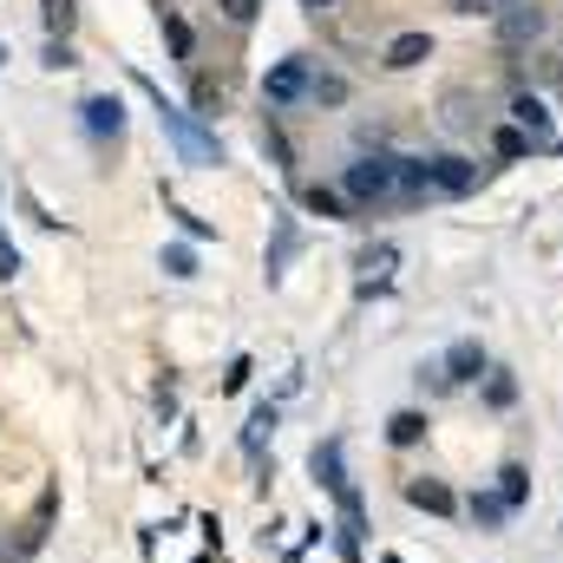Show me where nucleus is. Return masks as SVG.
Listing matches in <instances>:
<instances>
[{
	"label": "nucleus",
	"instance_id": "nucleus-29",
	"mask_svg": "<svg viewBox=\"0 0 563 563\" xmlns=\"http://www.w3.org/2000/svg\"><path fill=\"white\" fill-rule=\"evenodd\" d=\"M217 7H223V13H230V20H236V26H250V20H256V7H263V0H217Z\"/></svg>",
	"mask_w": 563,
	"mask_h": 563
},
{
	"label": "nucleus",
	"instance_id": "nucleus-11",
	"mask_svg": "<svg viewBox=\"0 0 563 563\" xmlns=\"http://www.w3.org/2000/svg\"><path fill=\"white\" fill-rule=\"evenodd\" d=\"M432 59V33H400V40H387V73H413Z\"/></svg>",
	"mask_w": 563,
	"mask_h": 563
},
{
	"label": "nucleus",
	"instance_id": "nucleus-23",
	"mask_svg": "<svg viewBox=\"0 0 563 563\" xmlns=\"http://www.w3.org/2000/svg\"><path fill=\"white\" fill-rule=\"evenodd\" d=\"M308 210L341 223V217H347V197H341V190H328V184H314V190H308Z\"/></svg>",
	"mask_w": 563,
	"mask_h": 563
},
{
	"label": "nucleus",
	"instance_id": "nucleus-5",
	"mask_svg": "<svg viewBox=\"0 0 563 563\" xmlns=\"http://www.w3.org/2000/svg\"><path fill=\"white\" fill-rule=\"evenodd\" d=\"M407 505H413V511H426V518H459V511H465V505H459V492H452L445 478H432V472L407 478Z\"/></svg>",
	"mask_w": 563,
	"mask_h": 563
},
{
	"label": "nucleus",
	"instance_id": "nucleus-26",
	"mask_svg": "<svg viewBox=\"0 0 563 563\" xmlns=\"http://www.w3.org/2000/svg\"><path fill=\"white\" fill-rule=\"evenodd\" d=\"M250 374H256V367L236 354V361H230V374H223V394H243V387H250Z\"/></svg>",
	"mask_w": 563,
	"mask_h": 563
},
{
	"label": "nucleus",
	"instance_id": "nucleus-21",
	"mask_svg": "<svg viewBox=\"0 0 563 563\" xmlns=\"http://www.w3.org/2000/svg\"><path fill=\"white\" fill-rule=\"evenodd\" d=\"M492 151H498V157H531V151H544V144L531 139V132H518V125H498V132H492Z\"/></svg>",
	"mask_w": 563,
	"mask_h": 563
},
{
	"label": "nucleus",
	"instance_id": "nucleus-30",
	"mask_svg": "<svg viewBox=\"0 0 563 563\" xmlns=\"http://www.w3.org/2000/svg\"><path fill=\"white\" fill-rule=\"evenodd\" d=\"M452 7H459V13H505L498 0H452Z\"/></svg>",
	"mask_w": 563,
	"mask_h": 563
},
{
	"label": "nucleus",
	"instance_id": "nucleus-9",
	"mask_svg": "<svg viewBox=\"0 0 563 563\" xmlns=\"http://www.w3.org/2000/svg\"><path fill=\"white\" fill-rule=\"evenodd\" d=\"M498 33H505V46H525V40H538V33H544V13H538L531 0H511V7H505V20H498Z\"/></svg>",
	"mask_w": 563,
	"mask_h": 563
},
{
	"label": "nucleus",
	"instance_id": "nucleus-18",
	"mask_svg": "<svg viewBox=\"0 0 563 563\" xmlns=\"http://www.w3.org/2000/svg\"><path fill=\"white\" fill-rule=\"evenodd\" d=\"M301 250V236H295V217H276V243H269V282H282L288 269V256Z\"/></svg>",
	"mask_w": 563,
	"mask_h": 563
},
{
	"label": "nucleus",
	"instance_id": "nucleus-28",
	"mask_svg": "<svg viewBox=\"0 0 563 563\" xmlns=\"http://www.w3.org/2000/svg\"><path fill=\"white\" fill-rule=\"evenodd\" d=\"M46 66H53V73H59V66H79V53H73L66 40H46Z\"/></svg>",
	"mask_w": 563,
	"mask_h": 563
},
{
	"label": "nucleus",
	"instance_id": "nucleus-14",
	"mask_svg": "<svg viewBox=\"0 0 563 563\" xmlns=\"http://www.w3.org/2000/svg\"><path fill=\"white\" fill-rule=\"evenodd\" d=\"M498 498H505L511 511L531 498V465H525V459H505V465H498Z\"/></svg>",
	"mask_w": 563,
	"mask_h": 563
},
{
	"label": "nucleus",
	"instance_id": "nucleus-17",
	"mask_svg": "<svg viewBox=\"0 0 563 563\" xmlns=\"http://www.w3.org/2000/svg\"><path fill=\"white\" fill-rule=\"evenodd\" d=\"M420 439H426V413H420V407H400V413L387 420V445H400V452H407V445H420Z\"/></svg>",
	"mask_w": 563,
	"mask_h": 563
},
{
	"label": "nucleus",
	"instance_id": "nucleus-31",
	"mask_svg": "<svg viewBox=\"0 0 563 563\" xmlns=\"http://www.w3.org/2000/svg\"><path fill=\"white\" fill-rule=\"evenodd\" d=\"M301 7H314V13H321V7H334V0H301Z\"/></svg>",
	"mask_w": 563,
	"mask_h": 563
},
{
	"label": "nucleus",
	"instance_id": "nucleus-10",
	"mask_svg": "<svg viewBox=\"0 0 563 563\" xmlns=\"http://www.w3.org/2000/svg\"><path fill=\"white\" fill-rule=\"evenodd\" d=\"M511 125L531 132L538 144H551V106H544L538 92H518V99H511Z\"/></svg>",
	"mask_w": 563,
	"mask_h": 563
},
{
	"label": "nucleus",
	"instance_id": "nucleus-12",
	"mask_svg": "<svg viewBox=\"0 0 563 563\" xmlns=\"http://www.w3.org/2000/svg\"><path fill=\"white\" fill-rule=\"evenodd\" d=\"M426 197H439L432 190V170H426V157H400V210H413V203H426Z\"/></svg>",
	"mask_w": 563,
	"mask_h": 563
},
{
	"label": "nucleus",
	"instance_id": "nucleus-13",
	"mask_svg": "<svg viewBox=\"0 0 563 563\" xmlns=\"http://www.w3.org/2000/svg\"><path fill=\"white\" fill-rule=\"evenodd\" d=\"M465 518H472L478 531H505V525H511V505H505L498 492H472V498H465Z\"/></svg>",
	"mask_w": 563,
	"mask_h": 563
},
{
	"label": "nucleus",
	"instance_id": "nucleus-2",
	"mask_svg": "<svg viewBox=\"0 0 563 563\" xmlns=\"http://www.w3.org/2000/svg\"><path fill=\"white\" fill-rule=\"evenodd\" d=\"M341 197L361 203V210L394 203V197H400V157H394V151H367V157H354V164L341 170Z\"/></svg>",
	"mask_w": 563,
	"mask_h": 563
},
{
	"label": "nucleus",
	"instance_id": "nucleus-32",
	"mask_svg": "<svg viewBox=\"0 0 563 563\" xmlns=\"http://www.w3.org/2000/svg\"><path fill=\"white\" fill-rule=\"evenodd\" d=\"M380 563H400V558H394V551H387V558H380Z\"/></svg>",
	"mask_w": 563,
	"mask_h": 563
},
{
	"label": "nucleus",
	"instance_id": "nucleus-20",
	"mask_svg": "<svg viewBox=\"0 0 563 563\" xmlns=\"http://www.w3.org/2000/svg\"><path fill=\"white\" fill-rule=\"evenodd\" d=\"M511 400H518V380H511V367H492V374H485V407H492V413H505Z\"/></svg>",
	"mask_w": 563,
	"mask_h": 563
},
{
	"label": "nucleus",
	"instance_id": "nucleus-3",
	"mask_svg": "<svg viewBox=\"0 0 563 563\" xmlns=\"http://www.w3.org/2000/svg\"><path fill=\"white\" fill-rule=\"evenodd\" d=\"M426 170H432V190H439V197H472V190H478V177H485L472 157H452V151L426 157Z\"/></svg>",
	"mask_w": 563,
	"mask_h": 563
},
{
	"label": "nucleus",
	"instance_id": "nucleus-24",
	"mask_svg": "<svg viewBox=\"0 0 563 563\" xmlns=\"http://www.w3.org/2000/svg\"><path fill=\"white\" fill-rule=\"evenodd\" d=\"M164 46H170V59H190V46H197V40H190V26H184L177 13H164Z\"/></svg>",
	"mask_w": 563,
	"mask_h": 563
},
{
	"label": "nucleus",
	"instance_id": "nucleus-27",
	"mask_svg": "<svg viewBox=\"0 0 563 563\" xmlns=\"http://www.w3.org/2000/svg\"><path fill=\"white\" fill-rule=\"evenodd\" d=\"M263 144H269V157H276L282 170H295V151H288V139H282L276 125H269V132H263Z\"/></svg>",
	"mask_w": 563,
	"mask_h": 563
},
{
	"label": "nucleus",
	"instance_id": "nucleus-16",
	"mask_svg": "<svg viewBox=\"0 0 563 563\" xmlns=\"http://www.w3.org/2000/svg\"><path fill=\"white\" fill-rule=\"evenodd\" d=\"M308 99H314L321 112H334V106H347V99H354V86H347L341 73H314V79H308Z\"/></svg>",
	"mask_w": 563,
	"mask_h": 563
},
{
	"label": "nucleus",
	"instance_id": "nucleus-8",
	"mask_svg": "<svg viewBox=\"0 0 563 563\" xmlns=\"http://www.w3.org/2000/svg\"><path fill=\"white\" fill-rule=\"evenodd\" d=\"M79 119H86V132H92L99 144H106V139H119V132H125V106H119L112 92H92V99L79 106Z\"/></svg>",
	"mask_w": 563,
	"mask_h": 563
},
{
	"label": "nucleus",
	"instance_id": "nucleus-25",
	"mask_svg": "<svg viewBox=\"0 0 563 563\" xmlns=\"http://www.w3.org/2000/svg\"><path fill=\"white\" fill-rule=\"evenodd\" d=\"M40 13H46V26H53V40H66V26H73V0H40Z\"/></svg>",
	"mask_w": 563,
	"mask_h": 563
},
{
	"label": "nucleus",
	"instance_id": "nucleus-22",
	"mask_svg": "<svg viewBox=\"0 0 563 563\" xmlns=\"http://www.w3.org/2000/svg\"><path fill=\"white\" fill-rule=\"evenodd\" d=\"M164 276L190 282V276H197V250H190V243H170V250H164Z\"/></svg>",
	"mask_w": 563,
	"mask_h": 563
},
{
	"label": "nucleus",
	"instance_id": "nucleus-4",
	"mask_svg": "<svg viewBox=\"0 0 563 563\" xmlns=\"http://www.w3.org/2000/svg\"><path fill=\"white\" fill-rule=\"evenodd\" d=\"M439 367H445V387H472L492 374V354H485V341H452Z\"/></svg>",
	"mask_w": 563,
	"mask_h": 563
},
{
	"label": "nucleus",
	"instance_id": "nucleus-1",
	"mask_svg": "<svg viewBox=\"0 0 563 563\" xmlns=\"http://www.w3.org/2000/svg\"><path fill=\"white\" fill-rule=\"evenodd\" d=\"M139 86H144V99L157 106V125L170 132V144H177V157H184L190 170H217V164H223V144L210 139V132H203V125H197V119H190L184 106H170V99H164V92H157L151 79H139Z\"/></svg>",
	"mask_w": 563,
	"mask_h": 563
},
{
	"label": "nucleus",
	"instance_id": "nucleus-7",
	"mask_svg": "<svg viewBox=\"0 0 563 563\" xmlns=\"http://www.w3.org/2000/svg\"><path fill=\"white\" fill-rule=\"evenodd\" d=\"M308 79H314L308 59H276L269 79H263V99H269V106H295V99H308Z\"/></svg>",
	"mask_w": 563,
	"mask_h": 563
},
{
	"label": "nucleus",
	"instance_id": "nucleus-19",
	"mask_svg": "<svg viewBox=\"0 0 563 563\" xmlns=\"http://www.w3.org/2000/svg\"><path fill=\"white\" fill-rule=\"evenodd\" d=\"M269 432H276V407L263 400V407L250 413V426H243V452H250V459H263V439H269Z\"/></svg>",
	"mask_w": 563,
	"mask_h": 563
},
{
	"label": "nucleus",
	"instance_id": "nucleus-6",
	"mask_svg": "<svg viewBox=\"0 0 563 563\" xmlns=\"http://www.w3.org/2000/svg\"><path fill=\"white\" fill-rule=\"evenodd\" d=\"M308 465H314V485H321L328 498H341V492L354 485V478H347V445H341V439H321V445L308 452Z\"/></svg>",
	"mask_w": 563,
	"mask_h": 563
},
{
	"label": "nucleus",
	"instance_id": "nucleus-15",
	"mask_svg": "<svg viewBox=\"0 0 563 563\" xmlns=\"http://www.w3.org/2000/svg\"><path fill=\"white\" fill-rule=\"evenodd\" d=\"M400 263V250L394 243H380V250H361V295H374L380 282H387V269Z\"/></svg>",
	"mask_w": 563,
	"mask_h": 563
}]
</instances>
